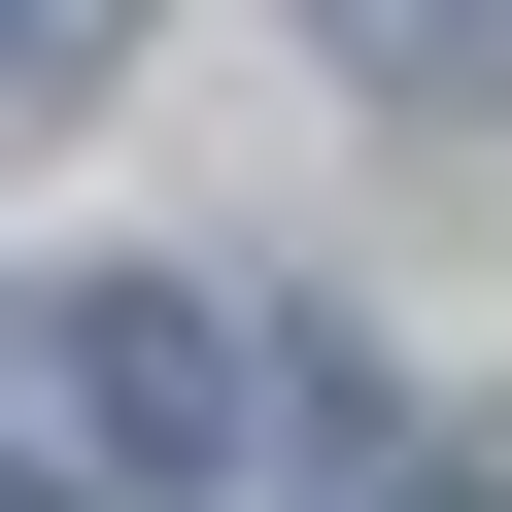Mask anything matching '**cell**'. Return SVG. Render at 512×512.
I'll use <instances>...</instances> for the list:
<instances>
[{"label": "cell", "instance_id": "obj_1", "mask_svg": "<svg viewBox=\"0 0 512 512\" xmlns=\"http://www.w3.org/2000/svg\"><path fill=\"white\" fill-rule=\"evenodd\" d=\"M35 444L205 512L239 444H274V308H205V274H103V308H35Z\"/></svg>", "mask_w": 512, "mask_h": 512}, {"label": "cell", "instance_id": "obj_2", "mask_svg": "<svg viewBox=\"0 0 512 512\" xmlns=\"http://www.w3.org/2000/svg\"><path fill=\"white\" fill-rule=\"evenodd\" d=\"M342 69H410V103H444V69H512V0H342Z\"/></svg>", "mask_w": 512, "mask_h": 512}, {"label": "cell", "instance_id": "obj_3", "mask_svg": "<svg viewBox=\"0 0 512 512\" xmlns=\"http://www.w3.org/2000/svg\"><path fill=\"white\" fill-rule=\"evenodd\" d=\"M103 35H137V0H0V69H35V103H69V69H103Z\"/></svg>", "mask_w": 512, "mask_h": 512}, {"label": "cell", "instance_id": "obj_4", "mask_svg": "<svg viewBox=\"0 0 512 512\" xmlns=\"http://www.w3.org/2000/svg\"><path fill=\"white\" fill-rule=\"evenodd\" d=\"M342 512H478V478H444V444H376V478H342Z\"/></svg>", "mask_w": 512, "mask_h": 512}, {"label": "cell", "instance_id": "obj_5", "mask_svg": "<svg viewBox=\"0 0 512 512\" xmlns=\"http://www.w3.org/2000/svg\"><path fill=\"white\" fill-rule=\"evenodd\" d=\"M0 512H35V478H0Z\"/></svg>", "mask_w": 512, "mask_h": 512}]
</instances>
